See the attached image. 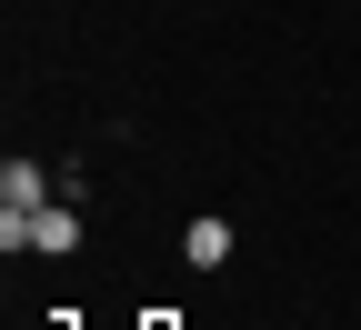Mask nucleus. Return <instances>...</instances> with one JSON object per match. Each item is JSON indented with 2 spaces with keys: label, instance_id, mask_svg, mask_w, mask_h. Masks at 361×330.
<instances>
[{
  "label": "nucleus",
  "instance_id": "obj_1",
  "mask_svg": "<svg viewBox=\"0 0 361 330\" xmlns=\"http://www.w3.org/2000/svg\"><path fill=\"white\" fill-rule=\"evenodd\" d=\"M0 241L11 250H80V201H51V210H0Z\"/></svg>",
  "mask_w": 361,
  "mask_h": 330
},
{
  "label": "nucleus",
  "instance_id": "obj_2",
  "mask_svg": "<svg viewBox=\"0 0 361 330\" xmlns=\"http://www.w3.org/2000/svg\"><path fill=\"white\" fill-rule=\"evenodd\" d=\"M0 210H51V170L40 160H0Z\"/></svg>",
  "mask_w": 361,
  "mask_h": 330
},
{
  "label": "nucleus",
  "instance_id": "obj_3",
  "mask_svg": "<svg viewBox=\"0 0 361 330\" xmlns=\"http://www.w3.org/2000/svg\"><path fill=\"white\" fill-rule=\"evenodd\" d=\"M180 260H191V270H221V260H231V220H191V230H180Z\"/></svg>",
  "mask_w": 361,
  "mask_h": 330
},
{
  "label": "nucleus",
  "instance_id": "obj_4",
  "mask_svg": "<svg viewBox=\"0 0 361 330\" xmlns=\"http://www.w3.org/2000/svg\"><path fill=\"white\" fill-rule=\"evenodd\" d=\"M151 330H171V320H151Z\"/></svg>",
  "mask_w": 361,
  "mask_h": 330
}]
</instances>
